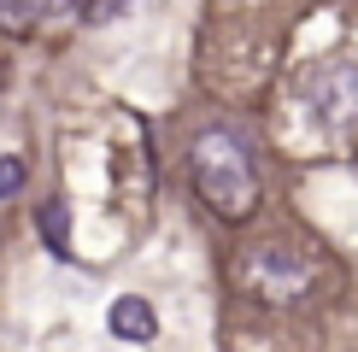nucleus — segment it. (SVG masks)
<instances>
[{
	"label": "nucleus",
	"mask_w": 358,
	"mask_h": 352,
	"mask_svg": "<svg viewBox=\"0 0 358 352\" xmlns=\"http://www.w3.org/2000/svg\"><path fill=\"white\" fill-rule=\"evenodd\" d=\"M194 176H200V194L212 200V212H223V217H247L252 200H259L247 153L223 135V129H206V135L194 141Z\"/></svg>",
	"instance_id": "1"
},
{
	"label": "nucleus",
	"mask_w": 358,
	"mask_h": 352,
	"mask_svg": "<svg viewBox=\"0 0 358 352\" xmlns=\"http://www.w3.org/2000/svg\"><path fill=\"white\" fill-rule=\"evenodd\" d=\"M153 329L159 323H153V305L147 300H117L112 305V335L117 341H153Z\"/></svg>",
	"instance_id": "2"
},
{
	"label": "nucleus",
	"mask_w": 358,
	"mask_h": 352,
	"mask_svg": "<svg viewBox=\"0 0 358 352\" xmlns=\"http://www.w3.org/2000/svg\"><path fill=\"white\" fill-rule=\"evenodd\" d=\"M124 6H136V0H83V18L88 24H112V18H124Z\"/></svg>",
	"instance_id": "3"
},
{
	"label": "nucleus",
	"mask_w": 358,
	"mask_h": 352,
	"mask_svg": "<svg viewBox=\"0 0 358 352\" xmlns=\"http://www.w3.org/2000/svg\"><path fill=\"white\" fill-rule=\"evenodd\" d=\"M41 235L53 241V253H65V205H59V200L41 212Z\"/></svg>",
	"instance_id": "4"
},
{
	"label": "nucleus",
	"mask_w": 358,
	"mask_h": 352,
	"mask_svg": "<svg viewBox=\"0 0 358 352\" xmlns=\"http://www.w3.org/2000/svg\"><path fill=\"white\" fill-rule=\"evenodd\" d=\"M41 6H48V0H0V18L6 24H29Z\"/></svg>",
	"instance_id": "5"
},
{
	"label": "nucleus",
	"mask_w": 358,
	"mask_h": 352,
	"mask_svg": "<svg viewBox=\"0 0 358 352\" xmlns=\"http://www.w3.org/2000/svg\"><path fill=\"white\" fill-rule=\"evenodd\" d=\"M24 188V159H0V200Z\"/></svg>",
	"instance_id": "6"
}]
</instances>
